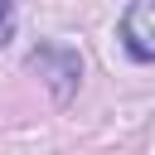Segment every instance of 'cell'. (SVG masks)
<instances>
[{"instance_id":"6da1fadb","label":"cell","mask_w":155,"mask_h":155,"mask_svg":"<svg viewBox=\"0 0 155 155\" xmlns=\"http://www.w3.org/2000/svg\"><path fill=\"white\" fill-rule=\"evenodd\" d=\"M121 39L131 58L155 63V0H131V10L121 15Z\"/></svg>"},{"instance_id":"7a4b0ae2","label":"cell","mask_w":155,"mask_h":155,"mask_svg":"<svg viewBox=\"0 0 155 155\" xmlns=\"http://www.w3.org/2000/svg\"><path fill=\"white\" fill-rule=\"evenodd\" d=\"M15 34V0H0V44H10Z\"/></svg>"}]
</instances>
